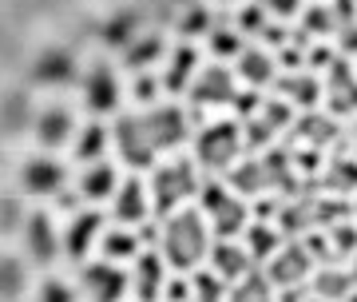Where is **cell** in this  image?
Instances as JSON below:
<instances>
[{"instance_id": "6da1fadb", "label": "cell", "mask_w": 357, "mask_h": 302, "mask_svg": "<svg viewBox=\"0 0 357 302\" xmlns=\"http://www.w3.org/2000/svg\"><path fill=\"white\" fill-rule=\"evenodd\" d=\"M163 259L178 271H191L211 254V231H206V215L195 207H178L175 215H167L163 226Z\"/></svg>"}, {"instance_id": "7a4b0ae2", "label": "cell", "mask_w": 357, "mask_h": 302, "mask_svg": "<svg viewBox=\"0 0 357 302\" xmlns=\"http://www.w3.org/2000/svg\"><path fill=\"white\" fill-rule=\"evenodd\" d=\"M199 175H195L191 159H171V164H159L151 171V203L159 215H175L183 203L199 195Z\"/></svg>"}, {"instance_id": "3957f363", "label": "cell", "mask_w": 357, "mask_h": 302, "mask_svg": "<svg viewBox=\"0 0 357 302\" xmlns=\"http://www.w3.org/2000/svg\"><path fill=\"white\" fill-rule=\"evenodd\" d=\"M243 151V127L234 120H215L195 136V164L206 171H230Z\"/></svg>"}, {"instance_id": "277c9868", "label": "cell", "mask_w": 357, "mask_h": 302, "mask_svg": "<svg viewBox=\"0 0 357 302\" xmlns=\"http://www.w3.org/2000/svg\"><path fill=\"white\" fill-rule=\"evenodd\" d=\"M199 199H203V215L215 223V231L222 239H234L246 231V199L234 195L230 183H218V179H203L199 187Z\"/></svg>"}, {"instance_id": "5b68a950", "label": "cell", "mask_w": 357, "mask_h": 302, "mask_svg": "<svg viewBox=\"0 0 357 302\" xmlns=\"http://www.w3.org/2000/svg\"><path fill=\"white\" fill-rule=\"evenodd\" d=\"M234 84H238V80H234L230 68L211 64V68H203V72L195 76L191 103L199 112H203V108H234V100H238V88H234Z\"/></svg>"}, {"instance_id": "8992f818", "label": "cell", "mask_w": 357, "mask_h": 302, "mask_svg": "<svg viewBox=\"0 0 357 302\" xmlns=\"http://www.w3.org/2000/svg\"><path fill=\"white\" fill-rule=\"evenodd\" d=\"M79 287L91 302H119L131 287V275H123L115 263L100 259V263H88L79 271Z\"/></svg>"}, {"instance_id": "52a82bcc", "label": "cell", "mask_w": 357, "mask_h": 302, "mask_svg": "<svg viewBox=\"0 0 357 302\" xmlns=\"http://www.w3.org/2000/svg\"><path fill=\"white\" fill-rule=\"evenodd\" d=\"M20 235H24L28 259L40 266H48L60 254V247H64V239H56V223H52L48 211H28L24 223H20Z\"/></svg>"}, {"instance_id": "ba28073f", "label": "cell", "mask_w": 357, "mask_h": 302, "mask_svg": "<svg viewBox=\"0 0 357 302\" xmlns=\"http://www.w3.org/2000/svg\"><path fill=\"white\" fill-rule=\"evenodd\" d=\"M310 263H314V254H310L306 243H282L278 254L270 259L266 278H270V282H274L278 290L302 287V282H310Z\"/></svg>"}, {"instance_id": "9c48e42d", "label": "cell", "mask_w": 357, "mask_h": 302, "mask_svg": "<svg viewBox=\"0 0 357 302\" xmlns=\"http://www.w3.org/2000/svg\"><path fill=\"white\" fill-rule=\"evenodd\" d=\"M112 136H115V148H119V155H123L131 167H151V164H155V143H151V136H147V124H143L139 115H119Z\"/></svg>"}, {"instance_id": "30bf717a", "label": "cell", "mask_w": 357, "mask_h": 302, "mask_svg": "<svg viewBox=\"0 0 357 302\" xmlns=\"http://www.w3.org/2000/svg\"><path fill=\"white\" fill-rule=\"evenodd\" d=\"M143 124H147V136H151L155 151H171L191 136V120H187V112L175 108V103L151 108V115H143Z\"/></svg>"}, {"instance_id": "8fae6325", "label": "cell", "mask_w": 357, "mask_h": 302, "mask_svg": "<svg viewBox=\"0 0 357 302\" xmlns=\"http://www.w3.org/2000/svg\"><path fill=\"white\" fill-rule=\"evenodd\" d=\"M84 103L88 112H115L119 108V76L107 60H96L84 76Z\"/></svg>"}, {"instance_id": "7c38bea8", "label": "cell", "mask_w": 357, "mask_h": 302, "mask_svg": "<svg viewBox=\"0 0 357 302\" xmlns=\"http://www.w3.org/2000/svg\"><path fill=\"white\" fill-rule=\"evenodd\" d=\"M100 235H103V215L100 211H76L72 223H68V231H64V254L76 259V263H84L88 251L100 243Z\"/></svg>"}, {"instance_id": "4fadbf2b", "label": "cell", "mask_w": 357, "mask_h": 302, "mask_svg": "<svg viewBox=\"0 0 357 302\" xmlns=\"http://www.w3.org/2000/svg\"><path fill=\"white\" fill-rule=\"evenodd\" d=\"M64 183H68V171L56 159H48V155H36V159H28L20 167V187L28 195H56Z\"/></svg>"}, {"instance_id": "5bb4252c", "label": "cell", "mask_w": 357, "mask_h": 302, "mask_svg": "<svg viewBox=\"0 0 357 302\" xmlns=\"http://www.w3.org/2000/svg\"><path fill=\"white\" fill-rule=\"evenodd\" d=\"M326 92H330L333 115H354L357 112V72L337 56L330 72H326Z\"/></svg>"}, {"instance_id": "9a60e30c", "label": "cell", "mask_w": 357, "mask_h": 302, "mask_svg": "<svg viewBox=\"0 0 357 302\" xmlns=\"http://www.w3.org/2000/svg\"><path fill=\"white\" fill-rule=\"evenodd\" d=\"M112 211H115L119 223H147L151 207H147V187H143V179H123V183H119V191L112 195Z\"/></svg>"}, {"instance_id": "2e32d148", "label": "cell", "mask_w": 357, "mask_h": 302, "mask_svg": "<svg viewBox=\"0 0 357 302\" xmlns=\"http://www.w3.org/2000/svg\"><path fill=\"white\" fill-rule=\"evenodd\" d=\"M195 68H199V52H195L191 44H178V48L171 52V60H167L163 92H171V96H183V92H191Z\"/></svg>"}, {"instance_id": "e0dca14e", "label": "cell", "mask_w": 357, "mask_h": 302, "mask_svg": "<svg viewBox=\"0 0 357 302\" xmlns=\"http://www.w3.org/2000/svg\"><path fill=\"white\" fill-rule=\"evenodd\" d=\"M211 263H215V275L222 282H238V278L250 275V251L238 247V243H230V239H218L211 247Z\"/></svg>"}, {"instance_id": "ac0fdd59", "label": "cell", "mask_w": 357, "mask_h": 302, "mask_svg": "<svg viewBox=\"0 0 357 302\" xmlns=\"http://www.w3.org/2000/svg\"><path fill=\"white\" fill-rule=\"evenodd\" d=\"M32 124H36L40 148H60V143H68V139H72V131H76V120H72V112H68V108H44Z\"/></svg>"}, {"instance_id": "d6986e66", "label": "cell", "mask_w": 357, "mask_h": 302, "mask_svg": "<svg viewBox=\"0 0 357 302\" xmlns=\"http://www.w3.org/2000/svg\"><path fill=\"white\" fill-rule=\"evenodd\" d=\"M274 76H278V60L266 48H243V56H238V80H243L246 88H266V84H274Z\"/></svg>"}, {"instance_id": "ffe728a7", "label": "cell", "mask_w": 357, "mask_h": 302, "mask_svg": "<svg viewBox=\"0 0 357 302\" xmlns=\"http://www.w3.org/2000/svg\"><path fill=\"white\" fill-rule=\"evenodd\" d=\"M32 80H40V84H72L76 80V56L64 48L44 52L32 64Z\"/></svg>"}, {"instance_id": "44dd1931", "label": "cell", "mask_w": 357, "mask_h": 302, "mask_svg": "<svg viewBox=\"0 0 357 302\" xmlns=\"http://www.w3.org/2000/svg\"><path fill=\"white\" fill-rule=\"evenodd\" d=\"M278 96L298 108H314L321 100V80L314 72H286L278 76Z\"/></svg>"}, {"instance_id": "7402d4cb", "label": "cell", "mask_w": 357, "mask_h": 302, "mask_svg": "<svg viewBox=\"0 0 357 302\" xmlns=\"http://www.w3.org/2000/svg\"><path fill=\"white\" fill-rule=\"evenodd\" d=\"M131 287H135L139 302L159 299V294H163V259H159V254H139L135 275H131Z\"/></svg>"}, {"instance_id": "603a6c76", "label": "cell", "mask_w": 357, "mask_h": 302, "mask_svg": "<svg viewBox=\"0 0 357 302\" xmlns=\"http://www.w3.org/2000/svg\"><path fill=\"white\" fill-rule=\"evenodd\" d=\"M227 183L234 195H258V191L270 187V175H266V164L262 159H246V164H234L227 171Z\"/></svg>"}, {"instance_id": "cb8c5ba5", "label": "cell", "mask_w": 357, "mask_h": 302, "mask_svg": "<svg viewBox=\"0 0 357 302\" xmlns=\"http://www.w3.org/2000/svg\"><path fill=\"white\" fill-rule=\"evenodd\" d=\"M310 282H314V299H321V302H345L357 287L354 271H333V266H326V271L314 275Z\"/></svg>"}, {"instance_id": "d4e9b609", "label": "cell", "mask_w": 357, "mask_h": 302, "mask_svg": "<svg viewBox=\"0 0 357 302\" xmlns=\"http://www.w3.org/2000/svg\"><path fill=\"white\" fill-rule=\"evenodd\" d=\"M294 139H302V143H310V151L326 148V143H333L337 139V124H333L330 115H302V120H294Z\"/></svg>"}, {"instance_id": "484cf974", "label": "cell", "mask_w": 357, "mask_h": 302, "mask_svg": "<svg viewBox=\"0 0 357 302\" xmlns=\"http://www.w3.org/2000/svg\"><path fill=\"white\" fill-rule=\"evenodd\" d=\"M115 183H119V175H115L112 164H88V171L79 175V195L84 199H107L119 191Z\"/></svg>"}, {"instance_id": "4316f807", "label": "cell", "mask_w": 357, "mask_h": 302, "mask_svg": "<svg viewBox=\"0 0 357 302\" xmlns=\"http://www.w3.org/2000/svg\"><path fill=\"white\" fill-rule=\"evenodd\" d=\"M163 52H167V44H163V36H159V32H151V36H135L128 48H123V64H128L131 72H143V68H147V64H155Z\"/></svg>"}, {"instance_id": "83f0119b", "label": "cell", "mask_w": 357, "mask_h": 302, "mask_svg": "<svg viewBox=\"0 0 357 302\" xmlns=\"http://www.w3.org/2000/svg\"><path fill=\"white\" fill-rule=\"evenodd\" d=\"M282 247V231L270 223H250L246 226V251H250V259H274Z\"/></svg>"}, {"instance_id": "f1b7e54d", "label": "cell", "mask_w": 357, "mask_h": 302, "mask_svg": "<svg viewBox=\"0 0 357 302\" xmlns=\"http://www.w3.org/2000/svg\"><path fill=\"white\" fill-rule=\"evenodd\" d=\"M100 251L107 263H123V259H131V254L139 251V235H131V231H103Z\"/></svg>"}, {"instance_id": "f546056e", "label": "cell", "mask_w": 357, "mask_h": 302, "mask_svg": "<svg viewBox=\"0 0 357 302\" xmlns=\"http://www.w3.org/2000/svg\"><path fill=\"white\" fill-rule=\"evenodd\" d=\"M227 302H274V282L250 271L246 278H238V282H234V290H230Z\"/></svg>"}, {"instance_id": "4dcf8cb0", "label": "cell", "mask_w": 357, "mask_h": 302, "mask_svg": "<svg viewBox=\"0 0 357 302\" xmlns=\"http://www.w3.org/2000/svg\"><path fill=\"white\" fill-rule=\"evenodd\" d=\"M103 151H107V131L100 124H88L76 136V159L79 164H100Z\"/></svg>"}, {"instance_id": "1f68e13d", "label": "cell", "mask_w": 357, "mask_h": 302, "mask_svg": "<svg viewBox=\"0 0 357 302\" xmlns=\"http://www.w3.org/2000/svg\"><path fill=\"white\" fill-rule=\"evenodd\" d=\"M321 183H326V187H330L333 195H342V191H354V187H357V159H349V155L333 159V164L326 167Z\"/></svg>"}, {"instance_id": "d6a6232c", "label": "cell", "mask_w": 357, "mask_h": 302, "mask_svg": "<svg viewBox=\"0 0 357 302\" xmlns=\"http://www.w3.org/2000/svg\"><path fill=\"white\" fill-rule=\"evenodd\" d=\"M345 215H354V207H349L345 199H337V195L314 199V226H318V231H330V226L345 223Z\"/></svg>"}, {"instance_id": "836d02e7", "label": "cell", "mask_w": 357, "mask_h": 302, "mask_svg": "<svg viewBox=\"0 0 357 302\" xmlns=\"http://www.w3.org/2000/svg\"><path fill=\"white\" fill-rule=\"evenodd\" d=\"M330 32H337V16H333V8L314 4V8L302 13V36H330Z\"/></svg>"}, {"instance_id": "e575fe53", "label": "cell", "mask_w": 357, "mask_h": 302, "mask_svg": "<svg viewBox=\"0 0 357 302\" xmlns=\"http://www.w3.org/2000/svg\"><path fill=\"white\" fill-rule=\"evenodd\" d=\"M178 36H211V13H206L203 4H183V13H178Z\"/></svg>"}, {"instance_id": "d590c367", "label": "cell", "mask_w": 357, "mask_h": 302, "mask_svg": "<svg viewBox=\"0 0 357 302\" xmlns=\"http://www.w3.org/2000/svg\"><path fill=\"white\" fill-rule=\"evenodd\" d=\"M135 32H139V16L135 13H119L103 24V40H107V44H123V48L135 40Z\"/></svg>"}, {"instance_id": "8d00e7d4", "label": "cell", "mask_w": 357, "mask_h": 302, "mask_svg": "<svg viewBox=\"0 0 357 302\" xmlns=\"http://www.w3.org/2000/svg\"><path fill=\"white\" fill-rule=\"evenodd\" d=\"M20 290H24V266H20V259H4L0 254V294L13 299Z\"/></svg>"}, {"instance_id": "74e56055", "label": "cell", "mask_w": 357, "mask_h": 302, "mask_svg": "<svg viewBox=\"0 0 357 302\" xmlns=\"http://www.w3.org/2000/svg\"><path fill=\"white\" fill-rule=\"evenodd\" d=\"M211 52H215V56H234V60H238V56H243V40H238V32H230V28H211Z\"/></svg>"}, {"instance_id": "f35d334b", "label": "cell", "mask_w": 357, "mask_h": 302, "mask_svg": "<svg viewBox=\"0 0 357 302\" xmlns=\"http://www.w3.org/2000/svg\"><path fill=\"white\" fill-rule=\"evenodd\" d=\"M191 287H195V299L199 302H218L222 299V278H218L215 271H199V275L191 278Z\"/></svg>"}, {"instance_id": "ab89813d", "label": "cell", "mask_w": 357, "mask_h": 302, "mask_svg": "<svg viewBox=\"0 0 357 302\" xmlns=\"http://www.w3.org/2000/svg\"><path fill=\"white\" fill-rule=\"evenodd\" d=\"M330 243H333V251H337V259H345V254H357V226H354V223L330 226Z\"/></svg>"}, {"instance_id": "60d3db41", "label": "cell", "mask_w": 357, "mask_h": 302, "mask_svg": "<svg viewBox=\"0 0 357 302\" xmlns=\"http://www.w3.org/2000/svg\"><path fill=\"white\" fill-rule=\"evenodd\" d=\"M36 302H76V290L68 287L64 278H44Z\"/></svg>"}, {"instance_id": "b9f144b4", "label": "cell", "mask_w": 357, "mask_h": 302, "mask_svg": "<svg viewBox=\"0 0 357 302\" xmlns=\"http://www.w3.org/2000/svg\"><path fill=\"white\" fill-rule=\"evenodd\" d=\"M266 24H270V13L262 8V4H250V8L238 13V32H255V36H262Z\"/></svg>"}, {"instance_id": "7bdbcfd3", "label": "cell", "mask_w": 357, "mask_h": 302, "mask_svg": "<svg viewBox=\"0 0 357 302\" xmlns=\"http://www.w3.org/2000/svg\"><path fill=\"white\" fill-rule=\"evenodd\" d=\"M290 108H294V103H286V100H282V103L278 100H262V112H258V115H262L274 131H278V127L290 124Z\"/></svg>"}, {"instance_id": "ee69618b", "label": "cell", "mask_w": 357, "mask_h": 302, "mask_svg": "<svg viewBox=\"0 0 357 302\" xmlns=\"http://www.w3.org/2000/svg\"><path fill=\"white\" fill-rule=\"evenodd\" d=\"M306 52H310V48L286 44V48H278V64L286 68V72H310V68H306Z\"/></svg>"}, {"instance_id": "f6af8a7d", "label": "cell", "mask_w": 357, "mask_h": 302, "mask_svg": "<svg viewBox=\"0 0 357 302\" xmlns=\"http://www.w3.org/2000/svg\"><path fill=\"white\" fill-rule=\"evenodd\" d=\"M24 115H28V100H24V96H13V100L4 103V127H8V131H16V127L24 124Z\"/></svg>"}, {"instance_id": "bcb514c9", "label": "cell", "mask_w": 357, "mask_h": 302, "mask_svg": "<svg viewBox=\"0 0 357 302\" xmlns=\"http://www.w3.org/2000/svg\"><path fill=\"white\" fill-rule=\"evenodd\" d=\"M258 4H262L270 16H278V20H286V16H298V13H302V0H258Z\"/></svg>"}, {"instance_id": "7dc6e473", "label": "cell", "mask_w": 357, "mask_h": 302, "mask_svg": "<svg viewBox=\"0 0 357 302\" xmlns=\"http://www.w3.org/2000/svg\"><path fill=\"white\" fill-rule=\"evenodd\" d=\"M139 103H151L155 96H159V84H155V76H147V72H139L135 76V92H131Z\"/></svg>"}, {"instance_id": "c3c4849f", "label": "cell", "mask_w": 357, "mask_h": 302, "mask_svg": "<svg viewBox=\"0 0 357 302\" xmlns=\"http://www.w3.org/2000/svg\"><path fill=\"white\" fill-rule=\"evenodd\" d=\"M337 40H342V56H357V20L337 28Z\"/></svg>"}, {"instance_id": "681fc988", "label": "cell", "mask_w": 357, "mask_h": 302, "mask_svg": "<svg viewBox=\"0 0 357 302\" xmlns=\"http://www.w3.org/2000/svg\"><path fill=\"white\" fill-rule=\"evenodd\" d=\"M191 294H195V287H191V282H183V278H175V282L167 287V299H171V302H187Z\"/></svg>"}, {"instance_id": "f907efd6", "label": "cell", "mask_w": 357, "mask_h": 302, "mask_svg": "<svg viewBox=\"0 0 357 302\" xmlns=\"http://www.w3.org/2000/svg\"><path fill=\"white\" fill-rule=\"evenodd\" d=\"M13 203H0V226H13Z\"/></svg>"}, {"instance_id": "816d5d0a", "label": "cell", "mask_w": 357, "mask_h": 302, "mask_svg": "<svg viewBox=\"0 0 357 302\" xmlns=\"http://www.w3.org/2000/svg\"><path fill=\"white\" fill-rule=\"evenodd\" d=\"M354 278H357V254H354Z\"/></svg>"}, {"instance_id": "f5cc1de1", "label": "cell", "mask_w": 357, "mask_h": 302, "mask_svg": "<svg viewBox=\"0 0 357 302\" xmlns=\"http://www.w3.org/2000/svg\"><path fill=\"white\" fill-rule=\"evenodd\" d=\"M354 151H357V127H354Z\"/></svg>"}, {"instance_id": "db71d44e", "label": "cell", "mask_w": 357, "mask_h": 302, "mask_svg": "<svg viewBox=\"0 0 357 302\" xmlns=\"http://www.w3.org/2000/svg\"><path fill=\"white\" fill-rule=\"evenodd\" d=\"M175 4H195V0H175Z\"/></svg>"}, {"instance_id": "11a10c76", "label": "cell", "mask_w": 357, "mask_h": 302, "mask_svg": "<svg viewBox=\"0 0 357 302\" xmlns=\"http://www.w3.org/2000/svg\"><path fill=\"white\" fill-rule=\"evenodd\" d=\"M354 215H357V203H354Z\"/></svg>"}]
</instances>
